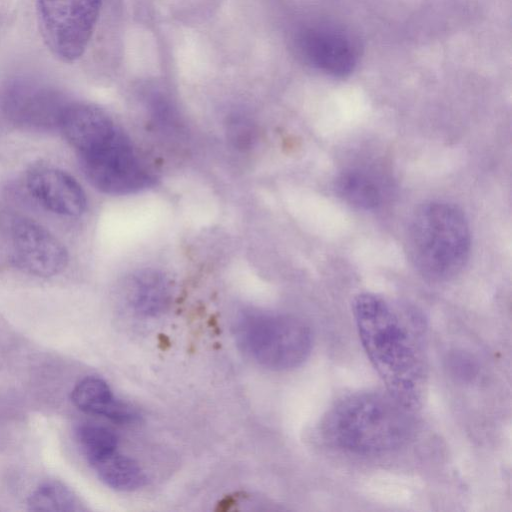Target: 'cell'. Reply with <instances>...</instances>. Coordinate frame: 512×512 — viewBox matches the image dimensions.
<instances>
[{
    "label": "cell",
    "mask_w": 512,
    "mask_h": 512,
    "mask_svg": "<svg viewBox=\"0 0 512 512\" xmlns=\"http://www.w3.org/2000/svg\"><path fill=\"white\" fill-rule=\"evenodd\" d=\"M352 315L365 354L387 392L416 409L424 397L427 368L406 317L385 298L370 292L354 297Z\"/></svg>",
    "instance_id": "cell-1"
},
{
    "label": "cell",
    "mask_w": 512,
    "mask_h": 512,
    "mask_svg": "<svg viewBox=\"0 0 512 512\" xmlns=\"http://www.w3.org/2000/svg\"><path fill=\"white\" fill-rule=\"evenodd\" d=\"M412 411L388 392H356L327 411L322 434L330 444L349 453L385 454L411 439L415 427Z\"/></svg>",
    "instance_id": "cell-2"
},
{
    "label": "cell",
    "mask_w": 512,
    "mask_h": 512,
    "mask_svg": "<svg viewBox=\"0 0 512 512\" xmlns=\"http://www.w3.org/2000/svg\"><path fill=\"white\" fill-rule=\"evenodd\" d=\"M405 247L422 278L433 283L450 281L461 273L470 256L469 221L454 203L424 202L411 215Z\"/></svg>",
    "instance_id": "cell-3"
},
{
    "label": "cell",
    "mask_w": 512,
    "mask_h": 512,
    "mask_svg": "<svg viewBox=\"0 0 512 512\" xmlns=\"http://www.w3.org/2000/svg\"><path fill=\"white\" fill-rule=\"evenodd\" d=\"M241 348L261 366L286 371L303 364L311 354L313 334L302 319L282 313H246L235 328Z\"/></svg>",
    "instance_id": "cell-4"
},
{
    "label": "cell",
    "mask_w": 512,
    "mask_h": 512,
    "mask_svg": "<svg viewBox=\"0 0 512 512\" xmlns=\"http://www.w3.org/2000/svg\"><path fill=\"white\" fill-rule=\"evenodd\" d=\"M76 153L86 178L105 194H134L150 187L154 181L119 127Z\"/></svg>",
    "instance_id": "cell-5"
},
{
    "label": "cell",
    "mask_w": 512,
    "mask_h": 512,
    "mask_svg": "<svg viewBox=\"0 0 512 512\" xmlns=\"http://www.w3.org/2000/svg\"><path fill=\"white\" fill-rule=\"evenodd\" d=\"M102 4L103 0H37L42 36L53 55L73 62L84 54Z\"/></svg>",
    "instance_id": "cell-6"
},
{
    "label": "cell",
    "mask_w": 512,
    "mask_h": 512,
    "mask_svg": "<svg viewBox=\"0 0 512 512\" xmlns=\"http://www.w3.org/2000/svg\"><path fill=\"white\" fill-rule=\"evenodd\" d=\"M11 257L23 272L37 277H52L68 263L64 244L38 222L19 217L10 226Z\"/></svg>",
    "instance_id": "cell-7"
},
{
    "label": "cell",
    "mask_w": 512,
    "mask_h": 512,
    "mask_svg": "<svg viewBox=\"0 0 512 512\" xmlns=\"http://www.w3.org/2000/svg\"><path fill=\"white\" fill-rule=\"evenodd\" d=\"M297 46L306 62L334 77L349 75L358 62L359 46L356 40L334 25L305 28L298 35Z\"/></svg>",
    "instance_id": "cell-8"
},
{
    "label": "cell",
    "mask_w": 512,
    "mask_h": 512,
    "mask_svg": "<svg viewBox=\"0 0 512 512\" xmlns=\"http://www.w3.org/2000/svg\"><path fill=\"white\" fill-rule=\"evenodd\" d=\"M26 187L43 208L63 217H79L86 210V194L79 182L66 171L39 166L26 176Z\"/></svg>",
    "instance_id": "cell-9"
},
{
    "label": "cell",
    "mask_w": 512,
    "mask_h": 512,
    "mask_svg": "<svg viewBox=\"0 0 512 512\" xmlns=\"http://www.w3.org/2000/svg\"><path fill=\"white\" fill-rule=\"evenodd\" d=\"M67 104L55 90L33 83H16L3 97L4 110L13 120L37 128L58 127Z\"/></svg>",
    "instance_id": "cell-10"
},
{
    "label": "cell",
    "mask_w": 512,
    "mask_h": 512,
    "mask_svg": "<svg viewBox=\"0 0 512 512\" xmlns=\"http://www.w3.org/2000/svg\"><path fill=\"white\" fill-rule=\"evenodd\" d=\"M71 400L81 411L117 423H132L138 418L137 412L116 399L109 385L99 377L88 376L80 380L71 392Z\"/></svg>",
    "instance_id": "cell-11"
},
{
    "label": "cell",
    "mask_w": 512,
    "mask_h": 512,
    "mask_svg": "<svg viewBox=\"0 0 512 512\" xmlns=\"http://www.w3.org/2000/svg\"><path fill=\"white\" fill-rule=\"evenodd\" d=\"M128 307L138 316L155 317L163 313L172 298L169 279L155 270H142L128 278L125 288Z\"/></svg>",
    "instance_id": "cell-12"
},
{
    "label": "cell",
    "mask_w": 512,
    "mask_h": 512,
    "mask_svg": "<svg viewBox=\"0 0 512 512\" xmlns=\"http://www.w3.org/2000/svg\"><path fill=\"white\" fill-rule=\"evenodd\" d=\"M337 194L348 204L365 211L377 209L383 202L378 181L360 169H347L335 180Z\"/></svg>",
    "instance_id": "cell-13"
},
{
    "label": "cell",
    "mask_w": 512,
    "mask_h": 512,
    "mask_svg": "<svg viewBox=\"0 0 512 512\" xmlns=\"http://www.w3.org/2000/svg\"><path fill=\"white\" fill-rule=\"evenodd\" d=\"M98 478L108 487L118 491H133L142 487L146 477L132 458L117 450L90 464Z\"/></svg>",
    "instance_id": "cell-14"
},
{
    "label": "cell",
    "mask_w": 512,
    "mask_h": 512,
    "mask_svg": "<svg viewBox=\"0 0 512 512\" xmlns=\"http://www.w3.org/2000/svg\"><path fill=\"white\" fill-rule=\"evenodd\" d=\"M75 434L78 446L89 465L118 448V439L115 433L101 425L80 424Z\"/></svg>",
    "instance_id": "cell-15"
},
{
    "label": "cell",
    "mask_w": 512,
    "mask_h": 512,
    "mask_svg": "<svg viewBox=\"0 0 512 512\" xmlns=\"http://www.w3.org/2000/svg\"><path fill=\"white\" fill-rule=\"evenodd\" d=\"M32 511L71 512L81 510L76 495L59 482H46L36 488L28 498Z\"/></svg>",
    "instance_id": "cell-16"
}]
</instances>
